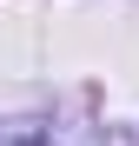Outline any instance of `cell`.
<instances>
[{
    "instance_id": "cell-1",
    "label": "cell",
    "mask_w": 139,
    "mask_h": 146,
    "mask_svg": "<svg viewBox=\"0 0 139 146\" xmlns=\"http://www.w3.org/2000/svg\"><path fill=\"white\" fill-rule=\"evenodd\" d=\"M0 146H40V133H33V126H7V119H0Z\"/></svg>"
}]
</instances>
